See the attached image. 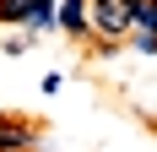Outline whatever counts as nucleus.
<instances>
[{
    "mask_svg": "<svg viewBox=\"0 0 157 152\" xmlns=\"http://www.w3.org/2000/svg\"><path fill=\"white\" fill-rule=\"evenodd\" d=\"M0 147H33V130L22 120H0Z\"/></svg>",
    "mask_w": 157,
    "mask_h": 152,
    "instance_id": "f03ea898",
    "label": "nucleus"
},
{
    "mask_svg": "<svg viewBox=\"0 0 157 152\" xmlns=\"http://www.w3.org/2000/svg\"><path fill=\"white\" fill-rule=\"evenodd\" d=\"M92 22L103 38H119V33L136 27V16H130V0H92Z\"/></svg>",
    "mask_w": 157,
    "mask_h": 152,
    "instance_id": "f257e3e1",
    "label": "nucleus"
},
{
    "mask_svg": "<svg viewBox=\"0 0 157 152\" xmlns=\"http://www.w3.org/2000/svg\"><path fill=\"white\" fill-rule=\"evenodd\" d=\"M60 22L71 33H81V27H87V0H65V6H60Z\"/></svg>",
    "mask_w": 157,
    "mask_h": 152,
    "instance_id": "7ed1b4c3",
    "label": "nucleus"
},
{
    "mask_svg": "<svg viewBox=\"0 0 157 152\" xmlns=\"http://www.w3.org/2000/svg\"><path fill=\"white\" fill-rule=\"evenodd\" d=\"M130 16H136L146 33H157V0H130Z\"/></svg>",
    "mask_w": 157,
    "mask_h": 152,
    "instance_id": "39448f33",
    "label": "nucleus"
},
{
    "mask_svg": "<svg viewBox=\"0 0 157 152\" xmlns=\"http://www.w3.org/2000/svg\"><path fill=\"white\" fill-rule=\"evenodd\" d=\"M0 22H33V0H0Z\"/></svg>",
    "mask_w": 157,
    "mask_h": 152,
    "instance_id": "20e7f679",
    "label": "nucleus"
}]
</instances>
